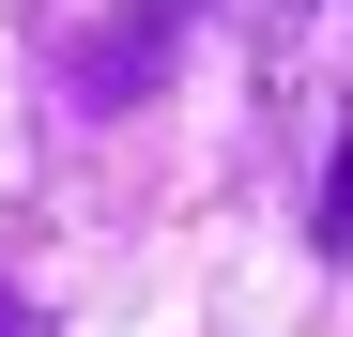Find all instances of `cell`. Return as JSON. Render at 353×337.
Wrapping results in <instances>:
<instances>
[{
  "label": "cell",
  "mask_w": 353,
  "mask_h": 337,
  "mask_svg": "<svg viewBox=\"0 0 353 337\" xmlns=\"http://www.w3.org/2000/svg\"><path fill=\"white\" fill-rule=\"evenodd\" d=\"M185 31H200V0H123V16H92V31L62 46V92H77V107H139Z\"/></svg>",
  "instance_id": "6da1fadb"
},
{
  "label": "cell",
  "mask_w": 353,
  "mask_h": 337,
  "mask_svg": "<svg viewBox=\"0 0 353 337\" xmlns=\"http://www.w3.org/2000/svg\"><path fill=\"white\" fill-rule=\"evenodd\" d=\"M323 261H353V138H338V168H323Z\"/></svg>",
  "instance_id": "7a4b0ae2"
},
{
  "label": "cell",
  "mask_w": 353,
  "mask_h": 337,
  "mask_svg": "<svg viewBox=\"0 0 353 337\" xmlns=\"http://www.w3.org/2000/svg\"><path fill=\"white\" fill-rule=\"evenodd\" d=\"M0 337H46V307H16V292H0Z\"/></svg>",
  "instance_id": "3957f363"
}]
</instances>
